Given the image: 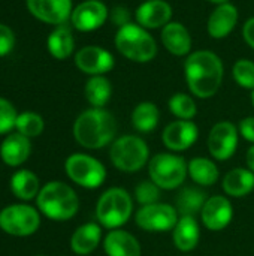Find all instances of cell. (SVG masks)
<instances>
[{
  "label": "cell",
  "instance_id": "1",
  "mask_svg": "<svg viewBox=\"0 0 254 256\" xmlns=\"http://www.w3.org/2000/svg\"><path fill=\"white\" fill-rule=\"evenodd\" d=\"M184 74L190 93L199 99H210L222 87L225 66L216 52L199 50L187 56Z\"/></svg>",
  "mask_w": 254,
  "mask_h": 256
},
{
  "label": "cell",
  "instance_id": "2",
  "mask_svg": "<svg viewBox=\"0 0 254 256\" xmlns=\"http://www.w3.org/2000/svg\"><path fill=\"white\" fill-rule=\"evenodd\" d=\"M117 118L105 108H88L73 123L75 141L88 150H100L117 138Z\"/></svg>",
  "mask_w": 254,
  "mask_h": 256
},
{
  "label": "cell",
  "instance_id": "3",
  "mask_svg": "<svg viewBox=\"0 0 254 256\" xmlns=\"http://www.w3.org/2000/svg\"><path fill=\"white\" fill-rule=\"evenodd\" d=\"M37 210L48 219L66 222L76 216L79 210V198L75 189L64 182H48L36 196Z\"/></svg>",
  "mask_w": 254,
  "mask_h": 256
},
{
  "label": "cell",
  "instance_id": "4",
  "mask_svg": "<svg viewBox=\"0 0 254 256\" xmlns=\"http://www.w3.org/2000/svg\"><path fill=\"white\" fill-rule=\"evenodd\" d=\"M133 216V198L124 188L106 189L96 202V219L108 231L123 228Z\"/></svg>",
  "mask_w": 254,
  "mask_h": 256
},
{
  "label": "cell",
  "instance_id": "5",
  "mask_svg": "<svg viewBox=\"0 0 254 256\" xmlns=\"http://www.w3.org/2000/svg\"><path fill=\"white\" fill-rule=\"evenodd\" d=\"M150 147L144 138L132 134L117 136L109 146V160L115 170L133 174L144 170L150 162Z\"/></svg>",
  "mask_w": 254,
  "mask_h": 256
},
{
  "label": "cell",
  "instance_id": "6",
  "mask_svg": "<svg viewBox=\"0 0 254 256\" xmlns=\"http://www.w3.org/2000/svg\"><path fill=\"white\" fill-rule=\"evenodd\" d=\"M115 48L130 62L148 63L157 54L156 39L138 22H129L117 30Z\"/></svg>",
  "mask_w": 254,
  "mask_h": 256
},
{
  "label": "cell",
  "instance_id": "7",
  "mask_svg": "<svg viewBox=\"0 0 254 256\" xmlns=\"http://www.w3.org/2000/svg\"><path fill=\"white\" fill-rule=\"evenodd\" d=\"M147 168L150 180L162 190H177L189 177L187 160L172 152H163L151 156Z\"/></svg>",
  "mask_w": 254,
  "mask_h": 256
},
{
  "label": "cell",
  "instance_id": "8",
  "mask_svg": "<svg viewBox=\"0 0 254 256\" xmlns=\"http://www.w3.org/2000/svg\"><path fill=\"white\" fill-rule=\"evenodd\" d=\"M64 171L70 182L84 189L100 188L108 177L106 166L91 154L73 153L64 162Z\"/></svg>",
  "mask_w": 254,
  "mask_h": 256
},
{
  "label": "cell",
  "instance_id": "9",
  "mask_svg": "<svg viewBox=\"0 0 254 256\" xmlns=\"http://www.w3.org/2000/svg\"><path fill=\"white\" fill-rule=\"evenodd\" d=\"M40 226V212L28 204H10L0 212V230L12 237H30Z\"/></svg>",
  "mask_w": 254,
  "mask_h": 256
},
{
  "label": "cell",
  "instance_id": "10",
  "mask_svg": "<svg viewBox=\"0 0 254 256\" xmlns=\"http://www.w3.org/2000/svg\"><path fill=\"white\" fill-rule=\"evenodd\" d=\"M180 219L175 206L166 202H156L139 207L135 213V224L145 232H168L172 231Z\"/></svg>",
  "mask_w": 254,
  "mask_h": 256
},
{
  "label": "cell",
  "instance_id": "11",
  "mask_svg": "<svg viewBox=\"0 0 254 256\" xmlns=\"http://www.w3.org/2000/svg\"><path fill=\"white\" fill-rule=\"evenodd\" d=\"M240 136L241 135L235 123L229 120L216 123L211 128L207 140V146L211 158L219 162H225L231 159L237 153Z\"/></svg>",
  "mask_w": 254,
  "mask_h": 256
},
{
  "label": "cell",
  "instance_id": "12",
  "mask_svg": "<svg viewBox=\"0 0 254 256\" xmlns=\"http://www.w3.org/2000/svg\"><path fill=\"white\" fill-rule=\"evenodd\" d=\"M201 222L208 231H223L226 230L234 219V206L229 196L226 195H213L208 196L202 210Z\"/></svg>",
  "mask_w": 254,
  "mask_h": 256
},
{
  "label": "cell",
  "instance_id": "13",
  "mask_svg": "<svg viewBox=\"0 0 254 256\" xmlns=\"http://www.w3.org/2000/svg\"><path fill=\"white\" fill-rule=\"evenodd\" d=\"M199 128L193 120H174L162 132L163 146L172 153H181L196 144Z\"/></svg>",
  "mask_w": 254,
  "mask_h": 256
},
{
  "label": "cell",
  "instance_id": "14",
  "mask_svg": "<svg viewBox=\"0 0 254 256\" xmlns=\"http://www.w3.org/2000/svg\"><path fill=\"white\" fill-rule=\"evenodd\" d=\"M109 16L106 4L100 0H84L73 8L70 15L72 26L79 32H93L100 28Z\"/></svg>",
  "mask_w": 254,
  "mask_h": 256
},
{
  "label": "cell",
  "instance_id": "15",
  "mask_svg": "<svg viewBox=\"0 0 254 256\" xmlns=\"http://www.w3.org/2000/svg\"><path fill=\"white\" fill-rule=\"evenodd\" d=\"M75 64L81 72L96 76L111 72L115 60L108 50L97 45H87L75 54Z\"/></svg>",
  "mask_w": 254,
  "mask_h": 256
},
{
  "label": "cell",
  "instance_id": "16",
  "mask_svg": "<svg viewBox=\"0 0 254 256\" xmlns=\"http://www.w3.org/2000/svg\"><path fill=\"white\" fill-rule=\"evenodd\" d=\"M25 4L36 20L52 26H63L73 10L72 0H25Z\"/></svg>",
  "mask_w": 254,
  "mask_h": 256
},
{
  "label": "cell",
  "instance_id": "17",
  "mask_svg": "<svg viewBox=\"0 0 254 256\" xmlns=\"http://www.w3.org/2000/svg\"><path fill=\"white\" fill-rule=\"evenodd\" d=\"M172 6L165 0H144L136 12L135 20L144 28H163L171 22Z\"/></svg>",
  "mask_w": 254,
  "mask_h": 256
},
{
  "label": "cell",
  "instance_id": "18",
  "mask_svg": "<svg viewBox=\"0 0 254 256\" xmlns=\"http://www.w3.org/2000/svg\"><path fill=\"white\" fill-rule=\"evenodd\" d=\"M238 16H240L238 9L231 2L217 4V8L211 12L207 22L208 34L214 39H225L235 28L238 22Z\"/></svg>",
  "mask_w": 254,
  "mask_h": 256
},
{
  "label": "cell",
  "instance_id": "19",
  "mask_svg": "<svg viewBox=\"0 0 254 256\" xmlns=\"http://www.w3.org/2000/svg\"><path fill=\"white\" fill-rule=\"evenodd\" d=\"M171 232L174 246L184 255L193 252L201 242V225L195 216H180Z\"/></svg>",
  "mask_w": 254,
  "mask_h": 256
},
{
  "label": "cell",
  "instance_id": "20",
  "mask_svg": "<svg viewBox=\"0 0 254 256\" xmlns=\"http://www.w3.org/2000/svg\"><path fill=\"white\" fill-rule=\"evenodd\" d=\"M106 256H142L139 240L124 230L109 231L102 242Z\"/></svg>",
  "mask_w": 254,
  "mask_h": 256
},
{
  "label": "cell",
  "instance_id": "21",
  "mask_svg": "<svg viewBox=\"0 0 254 256\" xmlns=\"http://www.w3.org/2000/svg\"><path fill=\"white\" fill-rule=\"evenodd\" d=\"M103 242L102 226L97 222H88L78 226L70 237V249L73 254L87 256L93 254Z\"/></svg>",
  "mask_w": 254,
  "mask_h": 256
},
{
  "label": "cell",
  "instance_id": "22",
  "mask_svg": "<svg viewBox=\"0 0 254 256\" xmlns=\"http://www.w3.org/2000/svg\"><path fill=\"white\" fill-rule=\"evenodd\" d=\"M31 153V142L30 138L21 134H9L0 144V158L3 164L9 166H19L22 165Z\"/></svg>",
  "mask_w": 254,
  "mask_h": 256
},
{
  "label": "cell",
  "instance_id": "23",
  "mask_svg": "<svg viewBox=\"0 0 254 256\" xmlns=\"http://www.w3.org/2000/svg\"><path fill=\"white\" fill-rule=\"evenodd\" d=\"M162 44L174 56H189L192 51V36L186 26L181 22L171 21L162 28Z\"/></svg>",
  "mask_w": 254,
  "mask_h": 256
},
{
  "label": "cell",
  "instance_id": "24",
  "mask_svg": "<svg viewBox=\"0 0 254 256\" xmlns=\"http://www.w3.org/2000/svg\"><path fill=\"white\" fill-rule=\"evenodd\" d=\"M222 188L226 196L246 198L254 190V172L249 168H234L225 174Z\"/></svg>",
  "mask_w": 254,
  "mask_h": 256
},
{
  "label": "cell",
  "instance_id": "25",
  "mask_svg": "<svg viewBox=\"0 0 254 256\" xmlns=\"http://www.w3.org/2000/svg\"><path fill=\"white\" fill-rule=\"evenodd\" d=\"M187 172L189 177L202 188L214 186L220 178V170L214 159L205 156H195L187 162Z\"/></svg>",
  "mask_w": 254,
  "mask_h": 256
},
{
  "label": "cell",
  "instance_id": "26",
  "mask_svg": "<svg viewBox=\"0 0 254 256\" xmlns=\"http://www.w3.org/2000/svg\"><path fill=\"white\" fill-rule=\"evenodd\" d=\"M10 190L19 201L36 200L40 190L39 177L30 170H19L10 177Z\"/></svg>",
  "mask_w": 254,
  "mask_h": 256
},
{
  "label": "cell",
  "instance_id": "27",
  "mask_svg": "<svg viewBox=\"0 0 254 256\" xmlns=\"http://www.w3.org/2000/svg\"><path fill=\"white\" fill-rule=\"evenodd\" d=\"M46 46L49 54L57 60H66L75 50V39L69 27L57 26L48 36Z\"/></svg>",
  "mask_w": 254,
  "mask_h": 256
},
{
  "label": "cell",
  "instance_id": "28",
  "mask_svg": "<svg viewBox=\"0 0 254 256\" xmlns=\"http://www.w3.org/2000/svg\"><path fill=\"white\" fill-rule=\"evenodd\" d=\"M84 94L91 108H105L112 96V84L105 75L90 76L85 82Z\"/></svg>",
  "mask_w": 254,
  "mask_h": 256
},
{
  "label": "cell",
  "instance_id": "29",
  "mask_svg": "<svg viewBox=\"0 0 254 256\" xmlns=\"http://www.w3.org/2000/svg\"><path fill=\"white\" fill-rule=\"evenodd\" d=\"M130 120L132 126L139 134H150L157 128L160 122V110L153 102H141L133 108Z\"/></svg>",
  "mask_w": 254,
  "mask_h": 256
},
{
  "label": "cell",
  "instance_id": "30",
  "mask_svg": "<svg viewBox=\"0 0 254 256\" xmlns=\"http://www.w3.org/2000/svg\"><path fill=\"white\" fill-rule=\"evenodd\" d=\"M207 198V194L198 188H183L177 195L175 208L180 216H196L201 214Z\"/></svg>",
  "mask_w": 254,
  "mask_h": 256
},
{
  "label": "cell",
  "instance_id": "31",
  "mask_svg": "<svg viewBox=\"0 0 254 256\" xmlns=\"http://www.w3.org/2000/svg\"><path fill=\"white\" fill-rule=\"evenodd\" d=\"M169 111L178 120H193L198 114V105L195 99L187 93H175L168 102Z\"/></svg>",
  "mask_w": 254,
  "mask_h": 256
},
{
  "label": "cell",
  "instance_id": "32",
  "mask_svg": "<svg viewBox=\"0 0 254 256\" xmlns=\"http://www.w3.org/2000/svg\"><path fill=\"white\" fill-rule=\"evenodd\" d=\"M15 129H16L18 134H21V135H24L27 138H36L43 132L45 122L37 112L24 111V112L18 114Z\"/></svg>",
  "mask_w": 254,
  "mask_h": 256
},
{
  "label": "cell",
  "instance_id": "33",
  "mask_svg": "<svg viewBox=\"0 0 254 256\" xmlns=\"http://www.w3.org/2000/svg\"><path fill=\"white\" fill-rule=\"evenodd\" d=\"M160 196H162V189L150 178L139 182L135 188V200L141 207L160 202Z\"/></svg>",
  "mask_w": 254,
  "mask_h": 256
},
{
  "label": "cell",
  "instance_id": "34",
  "mask_svg": "<svg viewBox=\"0 0 254 256\" xmlns=\"http://www.w3.org/2000/svg\"><path fill=\"white\" fill-rule=\"evenodd\" d=\"M235 82L247 90H254V62L241 58L232 68Z\"/></svg>",
  "mask_w": 254,
  "mask_h": 256
},
{
  "label": "cell",
  "instance_id": "35",
  "mask_svg": "<svg viewBox=\"0 0 254 256\" xmlns=\"http://www.w3.org/2000/svg\"><path fill=\"white\" fill-rule=\"evenodd\" d=\"M18 112L15 106L4 98H0V135L9 134L12 129H15Z\"/></svg>",
  "mask_w": 254,
  "mask_h": 256
},
{
  "label": "cell",
  "instance_id": "36",
  "mask_svg": "<svg viewBox=\"0 0 254 256\" xmlns=\"http://www.w3.org/2000/svg\"><path fill=\"white\" fill-rule=\"evenodd\" d=\"M15 46V34L10 27L0 22V57L9 54Z\"/></svg>",
  "mask_w": 254,
  "mask_h": 256
},
{
  "label": "cell",
  "instance_id": "37",
  "mask_svg": "<svg viewBox=\"0 0 254 256\" xmlns=\"http://www.w3.org/2000/svg\"><path fill=\"white\" fill-rule=\"evenodd\" d=\"M238 130H240V135L254 144V116H249V117H244L240 123H238Z\"/></svg>",
  "mask_w": 254,
  "mask_h": 256
},
{
  "label": "cell",
  "instance_id": "38",
  "mask_svg": "<svg viewBox=\"0 0 254 256\" xmlns=\"http://www.w3.org/2000/svg\"><path fill=\"white\" fill-rule=\"evenodd\" d=\"M109 16H111L112 22H114L115 26H118V28L130 22V12H129L127 8H124V6H115V8L109 12Z\"/></svg>",
  "mask_w": 254,
  "mask_h": 256
},
{
  "label": "cell",
  "instance_id": "39",
  "mask_svg": "<svg viewBox=\"0 0 254 256\" xmlns=\"http://www.w3.org/2000/svg\"><path fill=\"white\" fill-rule=\"evenodd\" d=\"M243 36H244V40L247 42V45L254 50V16L249 18V20L244 22Z\"/></svg>",
  "mask_w": 254,
  "mask_h": 256
},
{
  "label": "cell",
  "instance_id": "40",
  "mask_svg": "<svg viewBox=\"0 0 254 256\" xmlns=\"http://www.w3.org/2000/svg\"><path fill=\"white\" fill-rule=\"evenodd\" d=\"M246 164H247V168L254 172V144H252V147L246 153Z\"/></svg>",
  "mask_w": 254,
  "mask_h": 256
},
{
  "label": "cell",
  "instance_id": "41",
  "mask_svg": "<svg viewBox=\"0 0 254 256\" xmlns=\"http://www.w3.org/2000/svg\"><path fill=\"white\" fill-rule=\"evenodd\" d=\"M207 2H211V3H216V4H222V3H226L229 0H207Z\"/></svg>",
  "mask_w": 254,
  "mask_h": 256
},
{
  "label": "cell",
  "instance_id": "42",
  "mask_svg": "<svg viewBox=\"0 0 254 256\" xmlns=\"http://www.w3.org/2000/svg\"><path fill=\"white\" fill-rule=\"evenodd\" d=\"M252 104H253L254 106V90H252Z\"/></svg>",
  "mask_w": 254,
  "mask_h": 256
},
{
  "label": "cell",
  "instance_id": "43",
  "mask_svg": "<svg viewBox=\"0 0 254 256\" xmlns=\"http://www.w3.org/2000/svg\"><path fill=\"white\" fill-rule=\"evenodd\" d=\"M180 256H190V255H180Z\"/></svg>",
  "mask_w": 254,
  "mask_h": 256
},
{
  "label": "cell",
  "instance_id": "44",
  "mask_svg": "<svg viewBox=\"0 0 254 256\" xmlns=\"http://www.w3.org/2000/svg\"><path fill=\"white\" fill-rule=\"evenodd\" d=\"M36 256H45V255H36Z\"/></svg>",
  "mask_w": 254,
  "mask_h": 256
}]
</instances>
